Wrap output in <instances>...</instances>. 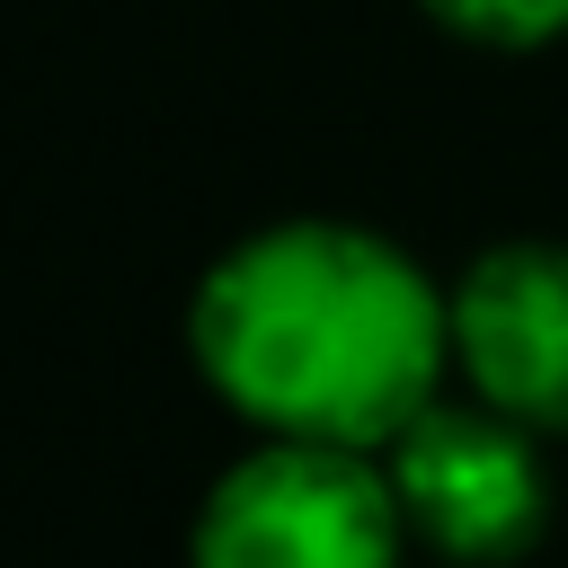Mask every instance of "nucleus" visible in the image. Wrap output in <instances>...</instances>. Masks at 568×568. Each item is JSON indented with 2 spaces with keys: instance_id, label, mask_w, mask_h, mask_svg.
Returning <instances> with one entry per match:
<instances>
[{
  "instance_id": "f257e3e1",
  "label": "nucleus",
  "mask_w": 568,
  "mask_h": 568,
  "mask_svg": "<svg viewBox=\"0 0 568 568\" xmlns=\"http://www.w3.org/2000/svg\"><path fill=\"white\" fill-rule=\"evenodd\" d=\"M186 346L213 399L257 435L390 453L453 364V293L382 231L275 222L204 266Z\"/></svg>"
},
{
  "instance_id": "f03ea898",
  "label": "nucleus",
  "mask_w": 568,
  "mask_h": 568,
  "mask_svg": "<svg viewBox=\"0 0 568 568\" xmlns=\"http://www.w3.org/2000/svg\"><path fill=\"white\" fill-rule=\"evenodd\" d=\"M408 515L382 453L266 435L231 462L186 532V568H399Z\"/></svg>"
},
{
  "instance_id": "7ed1b4c3",
  "label": "nucleus",
  "mask_w": 568,
  "mask_h": 568,
  "mask_svg": "<svg viewBox=\"0 0 568 568\" xmlns=\"http://www.w3.org/2000/svg\"><path fill=\"white\" fill-rule=\"evenodd\" d=\"M408 532L453 559V568H506L550 532V470H541V435L497 417L488 399L453 408L435 399L417 426L390 435L382 453Z\"/></svg>"
},
{
  "instance_id": "20e7f679",
  "label": "nucleus",
  "mask_w": 568,
  "mask_h": 568,
  "mask_svg": "<svg viewBox=\"0 0 568 568\" xmlns=\"http://www.w3.org/2000/svg\"><path fill=\"white\" fill-rule=\"evenodd\" d=\"M453 364L470 399L532 435H568V248L497 240L453 284Z\"/></svg>"
},
{
  "instance_id": "39448f33",
  "label": "nucleus",
  "mask_w": 568,
  "mask_h": 568,
  "mask_svg": "<svg viewBox=\"0 0 568 568\" xmlns=\"http://www.w3.org/2000/svg\"><path fill=\"white\" fill-rule=\"evenodd\" d=\"M426 18L479 53H541L568 36V0H426Z\"/></svg>"
}]
</instances>
